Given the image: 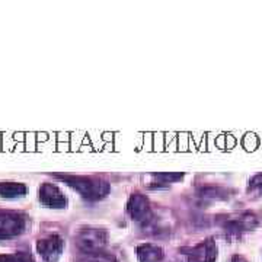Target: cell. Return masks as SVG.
I'll return each mask as SVG.
<instances>
[{
    "instance_id": "obj_1",
    "label": "cell",
    "mask_w": 262,
    "mask_h": 262,
    "mask_svg": "<svg viewBox=\"0 0 262 262\" xmlns=\"http://www.w3.org/2000/svg\"><path fill=\"white\" fill-rule=\"evenodd\" d=\"M60 179L88 200H99L110 191V184L106 181L94 177H60Z\"/></svg>"
},
{
    "instance_id": "obj_2",
    "label": "cell",
    "mask_w": 262,
    "mask_h": 262,
    "mask_svg": "<svg viewBox=\"0 0 262 262\" xmlns=\"http://www.w3.org/2000/svg\"><path fill=\"white\" fill-rule=\"evenodd\" d=\"M25 217L18 213L0 211V239L15 237L24 232Z\"/></svg>"
},
{
    "instance_id": "obj_3",
    "label": "cell",
    "mask_w": 262,
    "mask_h": 262,
    "mask_svg": "<svg viewBox=\"0 0 262 262\" xmlns=\"http://www.w3.org/2000/svg\"><path fill=\"white\" fill-rule=\"evenodd\" d=\"M76 242L84 253H96L106 242V234L98 229H86L77 234Z\"/></svg>"
},
{
    "instance_id": "obj_4",
    "label": "cell",
    "mask_w": 262,
    "mask_h": 262,
    "mask_svg": "<svg viewBox=\"0 0 262 262\" xmlns=\"http://www.w3.org/2000/svg\"><path fill=\"white\" fill-rule=\"evenodd\" d=\"M63 248H64V242L57 234L47 236V237L38 241L37 244L38 253L46 262H56L63 252Z\"/></svg>"
},
{
    "instance_id": "obj_5",
    "label": "cell",
    "mask_w": 262,
    "mask_h": 262,
    "mask_svg": "<svg viewBox=\"0 0 262 262\" xmlns=\"http://www.w3.org/2000/svg\"><path fill=\"white\" fill-rule=\"evenodd\" d=\"M128 213L136 222H140V223L149 222L151 219V211H150L147 198L143 196L141 194L131 195L130 201H128Z\"/></svg>"
},
{
    "instance_id": "obj_6",
    "label": "cell",
    "mask_w": 262,
    "mask_h": 262,
    "mask_svg": "<svg viewBox=\"0 0 262 262\" xmlns=\"http://www.w3.org/2000/svg\"><path fill=\"white\" fill-rule=\"evenodd\" d=\"M215 258H217V248L211 239L196 245L188 253V262H214Z\"/></svg>"
},
{
    "instance_id": "obj_7",
    "label": "cell",
    "mask_w": 262,
    "mask_h": 262,
    "mask_svg": "<svg viewBox=\"0 0 262 262\" xmlns=\"http://www.w3.org/2000/svg\"><path fill=\"white\" fill-rule=\"evenodd\" d=\"M39 200L44 206L51 208H63L66 206V196L53 184H44L39 189Z\"/></svg>"
},
{
    "instance_id": "obj_8",
    "label": "cell",
    "mask_w": 262,
    "mask_h": 262,
    "mask_svg": "<svg viewBox=\"0 0 262 262\" xmlns=\"http://www.w3.org/2000/svg\"><path fill=\"white\" fill-rule=\"evenodd\" d=\"M137 256L140 262H160L163 259V251L156 245L144 244L137 248Z\"/></svg>"
},
{
    "instance_id": "obj_9",
    "label": "cell",
    "mask_w": 262,
    "mask_h": 262,
    "mask_svg": "<svg viewBox=\"0 0 262 262\" xmlns=\"http://www.w3.org/2000/svg\"><path fill=\"white\" fill-rule=\"evenodd\" d=\"M27 192V187L18 182H2L0 184V196L2 198H18L24 196Z\"/></svg>"
},
{
    "instance_id": "obj_10",
    "label": "cell",
    "mask_w": 262,
    "mask_h": 262,
    "mask_svg": "<svg viewBox=\"0 0 262 262\" xmlns=\"http://www.w3.org/2000/svg\"><path fill=\"white\" fill-rule=\"evenodd\" d=\"M0 262H34V258L28 252H16L0 255Z\"/></svg>"
},
{
    "instance_id": "obj_11",
    "label": "cell",
    "mask_w": 262,
    "mask_h": 262,
    "mask_svg": "<svg viewBox=\"0 0 262 262\" xmlns=\"http://www.w3.org/2000/svg\"><path fill=\"white\" fill-rule=\"evenodd\" d=\"M79 262H117L115 258L111 255H106V253H86L82 261Z\"/></svg>"
},
{
    "instance_id": "obj_12",
    "label": "cell",
    "mask_w": 262,
    "mask_h": 262,
    "mask_svg": "<svg viewBox=\"0 0 262 262\" xmlns=\"http://www.w3.org/2000/svg\"><path fill=\"white\" fill-rule=\"evenodd\" d=\"M155 178L158 179V181H162L163 184H169V182H173V181L181 179L182 175H179V173H158V175H155Z\"/></svg>"
},
{
    "instance_id": "obj_13",
    "label": "cell",
    "mask_w": 262,
    "mask_h": 262,
    "mask_svg": "<svg viewBox=\"0 0 262 262\" xmlns=\"http://www.w3.org/2000/svg\"><path fill=\"white\" fill-rule=\"evenodd\" d=\"M252 184L256 188H259V191H261V192H262V175H261V177H256V178L253 179Z\"/></svg>"
},
{
    "instance_id": "obj_14",
    "label": "cell",
    "mask_w": 262,
    "mask_h": 262,
    "mask_svg": "<svg viewBox=\"0 0 262 262\" xmlns=\"http://www.w3.org/2000/svg\"><path fill=\"white\" fill-rule=\"evenodd\" d=\"M232 262H246L244 259V258H241V256H234L233 259H232Z\"/></svg>"
}]
</instances>
